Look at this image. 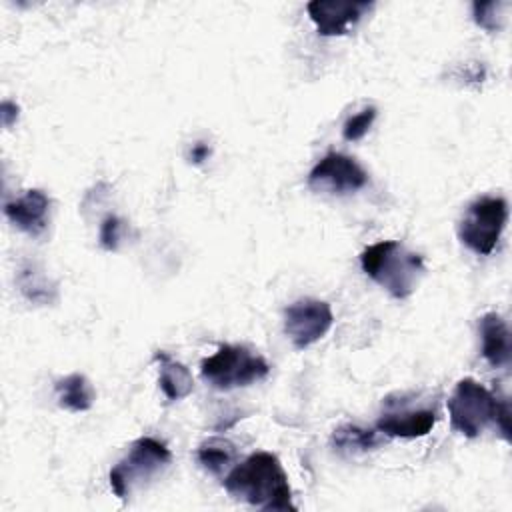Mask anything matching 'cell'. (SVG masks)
<instances>
[{"label":"cell","mask_w":512,"mask_h":512,"mask_svg":"<svg viewBox=\"0 0 512 512\" xmlns=\"http://www.w3.org/2000/svg\"><path fill=\"white\" fill-rule=\"evenodd\" d=\"M374 8V2L352 0H312L306 4V12L322 36H344Z\"/></svg>","instance_id":"obj_9"},{"label":"cell","mask_w":512,"mask_h":512,"mask_svg":"<svg viewBox=\"0 0 512 512\" xmlns=\"http://www.w3.org/2000/svg\"><path fill=\"white\" fill-rule=\"evenodd\" d=\"M122 220L114 214H108L102 224H100V246L104 250H116L118 244H120V236H122Z\"/></svg>","instance_id":"obj_20"},{"label":"cell","mask_w":512,"mask_h":512,"mask_svg":"<svg viewBox=\"0 0 512 512\" xmlns=\"http://www.w3.org/2000/svg\"><path fill=\"white\" fill-rule=\"evenodd\" d=\"M0 116H2V126L10 128L18 118V104H14L10 100H4L2 106H0Z\"/></svg>","instance_id":"obj_21"},{"label":"cell","mask_w":512,"mask_h":512,"mask_svg":"<svg viewBox=\"0 0 512 512\" xmlns=\"http://www.w3.org/2000/svg\"><path fill=\"white\" fill-rule=\"evenodd\" d=\"M56 398L60 408L70 412H86L94 404V388L86 376L74 372L56 382Z\"/></svg>","instance_id":"obj_14"},{"label":"cell","mask_w":512,"mask_h":512,"mask_svg":"<svg viewBox=\"0 0 512 512\" xmlns=\"http://www.w3.org/2000/svg\"><path fill=\"white\" fill-rule=\"evenodd\" d=\"M224 490L260 510H296L288 474L272 452H254L238 462L226 474Z\"/></svg>","instance_id":"obj_1"},{"label":"cell","mask_w":512,"mask_h":512,"mask_svg":"<svg viewBox=\"0 0 512 512\" xmlns=\"http://www.w3.org/2000/svg\"><path fill=\"white\" fill-rule=\"evenodd\" d=\"M508 220V202L502 196H480L472 200L458 222L460 242L478 256L496 248Z\"/></svg>","instance_id":"obj_6"},{"label":"cell","mask_w":512,"mask_h":512,"mask_svg":"<svg viewBox=\"0 0 512 512\" xmlns=\"http://www.w3.org/2000/svg\"><path fill=\"white\" fill-rule=\"evenodd\" d=\"M198 464L212 476H222L236 460V446L220 436L206 438L196 448Z\"/></svg>","instance_id":"obj_16"},{"label":"cell","mask_w":512,"mask_h":512,"mask_svg":"<svg viewBox=\"0 0 512 512\" xmlns=\"http://www.w3.org/2000/svg\"><path fill=\"white\" fill-rule=\"evenodd\" d=\"M378 444H380L378 432L372 428H362L358 424H340L330 436V446L338 454H346V456L374 450Z\"/></svg>","instance_id":"obj_15"},{"label":"cell","mask_w":512,"mask_h":512,"mask_svg":"<svg viewBox=\"0 0 512 512\" xmlns=\"http://www.w3.org/2000/svg\"><path fill=\"white\" fill-rule=\"evenodd\" d=\"M506 10H508V2H502V0L474 2V4H472L474 22H476L480 28L488 30V32H498V30L504 28Z\"/></svg>","instance_id":"obj_18"},{"label":"cell","mask_w":512,"mask_h":512,"mask_svg":"<svg viewBox=\"0 0 512 512\" xmlns=\"http://www.w3.org/2000/svg\"><path fill=\"white\" fill-rule=\"evenodd\" d=\"M366 184V170L356 162V158L342 152H328L308 174V186L318 192L348 194L364 188Z\"/></svg>","instance_id":"obj_8"},{"label":"cell","mask_w":512,"mask_h":512,"mask_svg":"<svg viewBox=\"0 0 512 512\" xmlns=\"http://www.w3.org/2000/svg\"><path fill=\"white\" fill-rule=\"evenodd\" d=\"M210 156V146L206 142H196L190 150V162L194 164H202L204 160H208Z\"/></svg>","instance_id":"obj_22"},{"label":"cell","mask_w":512,"mask_h":512,"mask_svg":"<svg viewBox=\"0 0 512 512\" xmlns=\"http://www.w3.org/2000/svg\"><path fill=\"white\" fill-rule=\"evenodd\" d=\"M376 118V108L374 106H368L364 110H360L358 114L350 116L344 126H342V136L344 140L348 142H356L360 138H364L368 134V130L372 128V122Z\"/></svg>","instance_id":"obj_19"},{"label":"cell","mask_w":512,"mask_h":512,"mask_svg":"<svg viewBox=\"0 0 512 512\" xmlns=\"http://www.w3.org/2000/svg\"><path fill=\"white\" fill-rule=\"evenodd\" d=\"M268 362L240 344H222L212 356L200 362L202 380L214 390L228 392L266 378Z\"/></svg>","instance_id":"obj_3"},{"label":"cell","mask_w":512,"mask_h":512,"mask_svg":"<svg viewBox=\"0 0 512 512\" xmlns=\"http://www.w3.org/2000/svg\"><path fill=\"white\" fill-rule=\"evenodd\" d=\"M502 398L474 378L458 380L446 404L452 428L466 438H478L490 424H496Z\"/></svg>","instance_id":"obj_4"},{"label":"cell","mask_w":512,"mask_h":512,"mask_svg":"<svg viewBox=\"0 0 512 512\" xmlns=\"http://www.w3.org/2000/svg\"><path fill=\"white\" fill-rule=\"evenodd\" d=\"M388 410L380 414L376 422V430L392 436V438H420L426 436L434 424H436V410L426 406V408H412L406 406L404 402L398 406L388 398L386 402Z\"/></svg>","instance_id":"obj_10"},{"label":"cell","mask_w":512,"mask_h":512,"mask_svg":"<svg viewBox=\"0 0 512 512\" xmlns=\"http://www.w3.org/2000/svg\"><path fill=\"white\" fill-rule=\"evenodd\" d=\"M360 266L368 278L396 300L408 298L426 272L422 256L398 240H382L366 246L360 254Z\"/></svg>","instance_id":"obj_2"},{"label":"cell","mask_w":512,"mask_h":512,"mask_svg":"<svg viewBox=\"0 0 512 512\" xmlns=\"http://www.w3.org/2000/svg\"><path fill=\"white\" fill-rule=\"evenodd\" d=\"M480 340H482V356L492 368H504L510 364L512 346H510V330L506 320L496 312H486L480 322Z\"/></svg>","instance_id":"obj_12"},{"label":"cell","mask_w":512,"mask_h":512,"mask_svg":"<svg viewBox=\"0 0 512 512\" xmlns=\"http://www.w3.org/2000/svg\"><path fill=\"white\" fill-rule=\"evenodd\" d=\"M172 460L166 444L152 436H142L130 444L124 458L116 462L110 470V488L120 498L126 500L134 488L142 486L156 474H160Z\"/></svg>","instance_id":"obj_5"},{"label":"cell","mask_w":512,"mask_h":512,"mask_svg":"<svg viewBox=\"0 0 512 512\" xmlns=\"http://www.w3.org/2000/svg\"><path fill=\"white\" fill-rule=\"evenodd\" d=\"M332 322L334 314L326 300L306 296L284 310V332L298 350L318 342L332 328Z\"/></svg>","instance_id":"obj_7"},{"label":"cell","mask_w":512,"mask_h":512,"mask_svg":"<svg viewBox=\"0 0 512 512\" xmlns=\"http://www.w3.org/2000/svg\"><path fill=\"white\" fill-rule=\"evenodd\" d=\"M48 210H50V198L38 188L26 190L20 198L4 204L6 218L18 230L30 236H40L46 230Z\"/></svg>","instance_id":"obj_11"},{"label":"cell","mask_w":512,"mask_h":512,"mask_svg":"<svg viewBox=\"0 0 512 512\" xmlns=\"http://www.w3.org/2000/svg\"><path fill=\"white\" fill-rule=\"evenodd\" d=\"M20 292L36 304H48L56 298V284H52L34 264H26L18 272Z\"/></svg>","instance_id":"obj_17"},{"label":"cell","mask_w":512,"mask_h":512,"mask_svg":"<svg viewBox=\"0 0 512 512\" xmlns=\"http://www.w3.org/2000/svg\"><path fill=\"white\" fill-rule=\"evenodd\" d=\"M154 360L158 362L160 390L170 402H178L194 390V378L182 362L170 358L166 352L160 350L154 354Z\"/></svg>","instance_id":"obj_13"}]
</instances>
